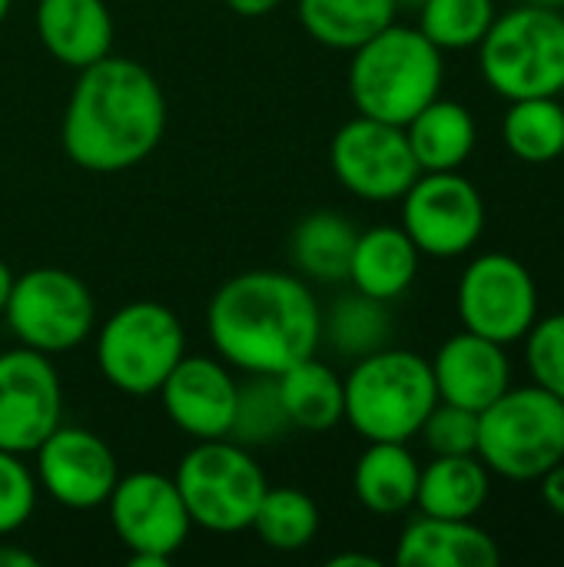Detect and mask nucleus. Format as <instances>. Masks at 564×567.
<instances>
[{
  "instance_id": "15",
  "label": "nucleus",
  "mask_w": 564,
  "mask_h": 567,
  "mask_svg": "<svg viewBox=\"0 0 564 567\" xmlns=\"http://www.w3.org/2000/svg\"><path fill=\"white\" fill-rule=\"evenodd\" d=\"M33 455H37V472H33L37 488H43L57 505L73 512L106 505L120 478L113 449L86 429L57 425L37 445Z\"/></svg>"
},
{
  "instance_id": "9",
  "label": "nucleus",
  "mask_w": 564,
  "mask_h": 567,
  "mask_svg": "<svg viewBox=\"0 0 564 567\" xmlns=\"http://www.w3.org/2000/svg\"><path fill=\"white\" fill-rule=\"evenodd\" d=\"M3 319L20 346L43 355L76 349L96 326V306L80 276L37 266L13 276Z\"/></svg>"
},
{
  "instance_id": "26",
  "label": "nucleus",
  "mask_w": 564,
  "mask_h": 567,
  "mask_svg": "<svg viewBox=\"0 0 564 567\" xmlns=\"http://www.w3.org/2000/svg\"><path fill=\"white\" fill-rule=\"evenodd\" d=\"M396 0H299L302 30L316 43L346 53L396 23Z\"/></svg>"
},
{
  "instance_id": "41",
  "label": "nucleus",
  "mask_w": 564,
  "mask_h": 567,
  "mask_svg": "<svg viewBox=\"0 0 564 567\" xmlns=\"http://www.w3.org/2000/svg\"><path fill=\"white\" fill-rule=\"evenodd\" d=\"M396 3H399V10H402V7H409V10H419V7H422V0H396Z\"/></svg>"
},
{
  "instance_id": "43",
  "label": "nucleus",
  "mask_w": 564,
  "mask_h": 567,
  "mask_svg": "<svg viewBox=\"0 0 564 567\" xmlns=\"http://www.w3.org/2000/svg\"><path fill=\"white\" fill-rule=\"evenodd\" d=\"M562 159H564V156H562Z\"/></svg>"
},
{
  "instance_id": "4",
  "label": "nucleus",
  "mask_w": 564,
  "mask_h": 567,
  "mask_svg": "<svg viewBox=\"0 0 564 567\" xmlns=\"http://www.w3.org/2000/svg\"><path fill=\"white\" fill-rule=\"evenodd\" d=\"M346 385V419L366 442H412L439 402L432 365L412 349H379L352 362Z\"/></svg>"
},
{
  "instance_id": "2",
  "label": "nucleus",
  "mask_w": 564,
  "mask_h": 567,
  "mask_svg": "<svg viewBox=\"0 0 564 567\" xmlns=\"http://www.w3.org/2000/svg\"><path fill=\"white\" fill-rule=\"evenodd\" d=\"M76 73L60 123L66 156L86 173L133 169L166 133L163 86L143 63L113 53Z\"/></svg>"
},
{
  "instance_id": "14",
  "label": "nucleus",
  "mask_w": 564,
  "mask_h": 567,
  "mask_svg": "<svg viewBox=\"0 0 564 567\" xmlns=\"http://www.w3.org/2000/svg\"><path fill=\"white\" fill-rule=\"evenodd\" d=\"M63 389L50 355L37 349L0 352V449L30 455L60 425Z\"/></svg>"
},
{
  "instance_id": "6",
  "label": "nucleus",
  "mask_w": 564,
  "mask_h": 567,
  "mask_svg": "<svg viewBox=\"0 0 564 567\" xmlns=\"http://www.w3.org/2000/svg\"><path fill=\"white\" fill-rule=\"evenodd\" d=\"M475 455L505 482H539L564 462V402L535 382H512L479 412Z\"/></svg>"
},
{
  "instance_id": "38",
  "label": "nucleus",
  "mask_w": 564,
  "mask_h": 567,
  "mask_svg": "<svg viewBox=\"0 0 564 567\" xmlns=\"http://www.w3.org/2000/svg\"><path fill=\"white\" fill-rule=\"evenodd\" d=\"M329 567H379V558H372V555H336V558H329Z\"/></svg>"
},
{
  "instance_id": "31",
  "label": "nucleus",
  "mask_w": 564,
  "mask_h": 567,
  "mask_svg": "<svg viewBox=\"0 0 564 567\" xmlns=\"http://www.w3.org/2000/svg\"><path fill=\"white\" fill-rule=\"evenodd\" d=\"M289 429H293V422L286 415L283 395H279V379L276 375H249L236 395V415H233L229 439L253 449V445L279 442Z\"/></svg>"
},
{
  "instance_id": "36",
  "label": "nucleus",
  "mask_w": 564,
  "mask_h": 567,
  "mask_svg": "<svg viewBox=\"0 0 564 567\" xmlns=\"http://www.w3.org/2000/svg\"><path fill=\"white\" fill-rule=\"evenodd\" d=\"M283 0H226V7L239 17H266L279 7Z\"/></svg>"
},
{
  "instance_id": "10",
  "label": "nucleus",
  "mask_w": 564,
  "mask_h": 567,
  "mask_svg": "<svg viewBox=\"0 0 564 567\" xmlns=\"http://www.w3.org/2000/svg\"><path fill=\"white\" fill-rule=\"evenodd\" d=\"M459 322L492 342L515 346L539 319V282L512 252H479L455 286Z\"/></svg>"
},
{
  "instance_id": "39",
  "label": "nucleus",
  "mask_w": 564,
  "mask_h": 567,
  "mask_svg": "<svg viewBox=\"0 0 564 567\" xmlns=\"http://www.w3.org/2000/svg\"><path fill=\"white\" fill-rule=\"evenodd\" d=\"M10 289H13V272H10V266L0 259V316H3V309H7Z\"/></svg>"
},
{
  "instance_id": "33",
  "label": "nucleus",
  "mask_w": 564,
  "mask_h": 567,
  "mask_svg": "<svg viewBox=\"0 0 564 567\" xmlns=\"http://www.w3.org/2000/svg\"><path fill=\"white\" fill-rule=\"evenodd\" d=\"M432 455H475L479 445V412H469L452 402H435L419 429Z\"/></svg>"
},
{
  "instance_id": "37",
  "label": "nucleus",
  "mask_w": 564,
  "mask_h": 567,
  "mask_svg": "<svg viewBox=\"0 0 564 567\" xmlns=\"http://www.w3.org/2000/svg\"><path fill=\"white\" fill-rule=\"evenodd\" d=\"M0 567H37V558L23 548H0Z\"/></svg>"
},
{
  "instance_id": "11",
  "label": "nucleus",
  "mask_w": 564,
  "mask_h": 567,
  "mask_svg": "<svg viewBox=\"0 0 564 567\" xmlns=\"http://www.w3.org/2000/svg\"><path fill=\"white\" fill-rule=\"evenodd\" d=\"M399 203V226L429 259L469 256L485 233V196L459 169L419 173V179L406 189Z\"/></svg>"
},
{
  "instance_id": "42",
  "label": "nucleus",
  "mask_w": 564,
  "mask_h": 567,
  "mask_svg": "<svg viewBox=\"0 0 564 567\" xmlns=\"http://www.w3.org/2000/svg\"><path fill=\"white\" fill-rule=\"evenodd\" d=\"M10 3H13V0H0V23H3V17L10 13Z\"/></svg>"
},
{
  "instance_id": "20",
  "label": "nucleus",
  "mask_w": 564,
  "mask_h": 567,
  "mask_svg": "<svg viewBox=\"0 0 564 567\" xmlns=\"http://www.w3.org/2000/svg\"><path fill=\"white\" fill-rule=\"evenodd\" d=\"M419 262L422 252L402 226H372L356 239L346 282H352V289L362 296L392 302L412 289Z\"/></svg>"
},
{
  "instance_id": "24",
  "label": "nucleus",
  "mask_w": 564,
  "mask_h": 567,
  "mask_svg": "<svg viewBox=\"0 0 564 567\" xmlns=\"http://www.w3.org/2000/svg\"><path fill=\"white\" fill-rule=\"evenodd\" d=\"M359 229L349 216L336 209H316L302 216L289 236V256L302 279L336 286L349 276V259L356 249Z\"/></svg>"
},
{
  "instance_id": "13",
  "label": "nucleus",
  "mask_w": 564,
  "mask_h": 567,
  "mask_svg": "<svg viewBox=\"0 0 564 567\" xmlns=\"http://www.w3.org/2000/svg\"><path fill=\"white\" fill-rule=\"evenodd\" d=\"M329 159L336 179L366 203H399L422 173L406 130L362 113L336 130Z\"/></svg>"
},
{
  "instance_id": "12",
  "label": "nucleus",
  "mask_w": 564,
  "mask_h": 567,
  "mask_svg": "<svg viewBox=\"0 0 564 567\" xmlns=\"http://www.w3.org/2000/svg\"><path fill=\"white\" fill-rule=\"evenodd\" d=\"M106 508L133 567H166L193 528L176 482L160 472H133L116 478Z\"/></svg>"
},
{
  "instance_id": "22",
  "label": "nucleus",
  "mask_w": 564,
  "mask_h": 567,
  "mask_svg": "<svg viewBox=\"0 0 564 567\" xmlns=\"http://www.w3.org/2000/svg\"><path fill=\"white\" fill-rule=\"evenodd\" d=\"M422 465L409 442H369L352 472L359 505L379 518H396L416 508Z\"/></svg>"
},
{
  "instance_id": "7",
  "label": "nucleus",
  "mask_w": 564,
  "mask_h": 567,
  "mask_svg": "<svg viewBox=\"0 0 564 567\" xmlns=\"http://www.w3.org/2000/svg\"><path fill=\"white\" fill-rule=\"evenodd\" d=\"M183 355V322L173 309L153 299L120 306L96 332L100 375L123 395H156Z\"/></svg>"
},
{
  "instance_id": "28",
  "label": "nucleus",
  "mask_w": 564,
  "mask_h": 567,
  "mask_svg": "<svg viewBox=\"0 0 564 567\" xmlns=\"http://www.w3.org/2000/svg\"><path fill=\"white\" fill-rule=\"evenodd\" d=\"M322 339L339 352L342 359H362L392 342V316L389 302H379L362 292L339 296L332 309L322 316Z\"/></svg>"
},
{
  "instance_id": "27",
  "label": "nucleus",
  "mask_w": 564,
  "mask_h": 567,
  "mask_svg": "<svg viewBox=\"0 0 564 567\" xmlns=\"http://www.w3.org/2000/svg\"><path fill=\"white\" fill-rule=\"evenodd\" d=\"M505 150L529 163L545 166L564 156V103L562 96H525L509 100L502 116Z\"/></svg>"
},
{
  "instance_id": "1",
  "label": "nucleus",
  "mask_w": 564,
  "mask_h": 567,
  "mask_svg": "<svg viewBox=\"0 0 564 567\" xmlns=\"http://www.w3.org/2000/svg\"><path fill=\"white\" fill-rule=\"evenodd\" d=\"M206 336L226 365L246 375H283L289 365L316 355L322 309L302 276L249 269L213 292Z\"/></svg>"
},
{
  "instance_id": "40",
  "label": "nucleus",
  "mask_w": 564,
  "mask_h": 567,
  "mask_svg": "<svg viewBox=\"0 0 564 567\" xmlns=\"http://www.w3.org/2000/svg\"><path fill=\"white\" fill-rule=\"evenodd\" d=\"M525 3H542V7H555V10H564V0H525Z\"/></svg>"
},
{
  "instance_id": "5",
  "label": "nucleus",
  "mask_w": 564,
  "mask_h": 567,
  "mask_svg": "<svg viewBox=\"0 0 564 567\" xmlns=\"http://www.w3.org/2000/svg\"><path fill=\"white\" fill-rule=\"evenodd\" d=\"M475 50L485 86L502 100L564 93V10L542 3L499 10Z\"/></svg>"
},
{
  "instance_id": "25",
  "label": "nucleus",
  "mask_w": 564,
  "mask_h": 567,
  "mask_svg": "<svg viewBox=\"0 0 564 567\" xmlns=\"http://www.w3.org/2000/svg\"><path fill=\"white\" fill-rule=\"evenodd\" d=\"M279 379V395L293 429L329 432L346 419V385L342 375L319 362L316 355L289 365Z\"/></svg>"
},
{
  "instance_id": "29",
  "label": "nucleus",
  "mask_w": 564,
  "mask_h": 567,
  "mask_svg": "<svg viewBox=\"0 0 564 567\" xmlns=\"http://www.w3.org/2000/svg\"><path fill=\"white\" fill-rule=\"evenodd\" d=\"M249 528L273 551H299L319 535V508L302 488H266Z\"/></svg>"
},
{
  "instance_id": "8",
  "label": "nucleus",
  "mask_w": 564,
  "mask_h": 567,
  "mask_svg": "<svg viewBox=\"0 0 564 567\" xmlns=\"http://www.w3.org/2000/svg\"><path fill=\"white\" fill-rule=\"evenodd\" d=\"M173 482L183 495L189 522L216 535L246 532L269 488L246 445L233 439L196 442L180 458Z\"/></svg>"
},
{
  "instance_id": "21",
  "label": "nucleus",
  "mask_w": 564,
  "mask_h": 567,
  "mask_svg": "<svg viewBox=\"0 0 564 567\" xmlns=\"http://www.w3.org/2000/svg\"><path fill=\"white\" fill-rule=\"evenodd\" d=\"M402 130L422 173L462 169L479 143L475 113L465 103L449 100L442 93L432 103H425Z\"/></svg>"
},
{
  "instance_id": "23",
  "label": "nucleus",
  "mask_w": 564,
  "mask_h": 567,
  "mask_svg": "<svg viewBox=\"0 0 564 567\" xmlns=\"http://www.w3.org/2000/svg\"><path fill=\"white\" fill-rule=\"evenodd\" d=\"M492 495V472L479 455H432L419 475L416 508L432 518H475Z\"/></svg>"
},
{
  "instance_id": "32",
  "label": "nucleus",
  "mask_w": 564,
  "mask_h": 567,
  "mask_svg": "<svg viewBox=\"0 0 564 567\" xmlns=\"http://www.w3.org/2000/svg\"><path fill=\"white\" fill-rule=\"evenodd\" d=\"M522 346L529 382L542 385L564 402V312H552L545 319L539 316Z\"/></svg>"
},
{
  "instance_id": "3",
  "label": "nucleus",
  "mask_w": 564,
  "mask_h": 567,
  "mask_svg": "<svg viewBox=\"0 0 564 567\" xmlns=\"http://www.w3.org/2000/svg\"><path fill=\"white\" fill-rule=\"evenodd\" d=\"M445 53L419 30L389 23L352 50L349 96L362 116L406 126L442 93Z\"/></svg>"
},
{
  "instance_id": "18",
  "label": "nucleus",
  "mask_w": 564,
  "mask_h": 567,
  "mask_svg": "<svg viewBox=\"0 0 564 567\" xmlns=\"http://www.w3.org/2000/svg\"><path fill=\"white\" fill-rule=\"evenodd\" d=\"M499 542L475 525V518H412L396 545L399 567H495Z\"/></svg>"
},
{
  "instance_id": "35",
  "label": "nucleus",
  "mask_w": 564,
  "mask_h": 567,
  "mask_svg": "<svg viewBox=\"0 0 564 567\" xmlns=\"http://www.w3.org/2000/svg\"><path fill=\"white\" fill-rule=\"evenodd\" d=\"M539 488H542V502L548 505V512L564 518V462H558L555 468H548L539 478Z\"/></svg>"
},
{
  "instance_id": "19",
  "label": "nucleus",
  "mask_w": 564,
  "mask_h": 567,
  "mask_svg": "<svg viewBox=\"0 0 564 567\" xmlns=\"http://www.w3.org/2000/svg\"><path fill=\"white\" fill-rule=\"evenodd\" d=\"M37 33L53 60L83 70L113 50V17L103 0H40Z\"/></svg>"
},
{
  "instance_id": "34",
  "label": "nucleus",
  "mask_w": 564,
  "mask_h": 567,
  "mask_svg": "<svg viewBox=\"0 0 564 567\" xmlns=\"http://www.w3.org/2000/svg\"><path fill=\"white\" fill-rule=\"evenodd\" d=\"M37 478L20 455L0 449V538L20 532L37 508Z\"/></svg>"
},
{
  "instance_id": "16",
  "label": "nucleus",
  "mask_w": 564,
  "mask_h": 567,
  "mask_svg": "<svg viewBox=\"0 0 564 567\" xmlns=\"http://www.w3.org/2000/svg\"><path fill=\"white\" fill-rule=\"evenodd\" d=\"M156 395L183 435L196 442L229 439L239 382L229 375L226 362L213 355H183Z\"/></svg>"
},
{
  "instance_id": "17",
  "label": "nucleus",
  "mask_w": 564,
  "mask_h": 567,
  "mask_svg": "<svg viewBox=\"0 0 564 567\" xmlns=\"http://www.w3.org/2000/svg\"><path fill=\"white\" fill-rule=\"evenodd\" d=\"M429 365L439 399L462 405L469 412L489 409L512 385L509 346L492 342L469 329L449 336L439 346V352L429 359Z\"/></svg>"
},
{
  "instance_id": "30",
  "label": "nucleus",
  "mask_w": 564,
  "mask_h": 567,
  "mask_svg": "<svg viewBox=\"0 0 564 567\" xmlns=\"http://www.w3.org/2000/svg\"><path fill=\"white\" fill-rule=\"evenodd\" d=\"M416 13H419L416 27L442 53H459V50H475L482 43L499 7L495 0H422Z\"/></svg>"
}]
</instances>
